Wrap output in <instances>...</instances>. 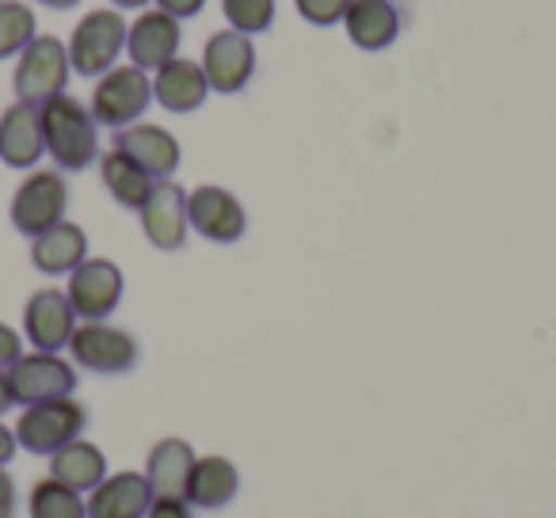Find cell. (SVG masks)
<instances>
[{
  "label": "cell",
  "mask_w": 556,
  "mask_h": 518,
  "mask_svg": "<svg viewBox=\"0 0 556 518\" xmlns=\"http://www.w3.org/2000/svg\"><path fill=\"white\" fill-rule=\"evenodd\" d=\"M42 118V141L47 153L54 156V164L62 172H85L100 161V138H96V118L73 96H54L39 108Z\"/></svg>",
  "instance_id": "6da1fadb"
},
{
  "label": "cell",
  "mask_w": 556,
  "mask_h": 518,
  "mask_svg": "<svg viewBox=\"0 0 556 518\" xmlns=\"http://www.w3.org/2000/svg\"><path fill=\"white\" fill-rule=\"evenodd\" d=\"M149 103H153V80H149V73L138 70V65H115L103 77H96L88 111H92V118L100 126L123 130V126H134L146 115Z\"/></svg>",
  "instance_id": "7a4b0ae2"
},
{
  "label": "cell",
  "mask_w": 556,
  "mask_h": 518,
  "mask_svg": "<svg viewBox=\"0 0 556 518\" xmlns=\"http://www.w3.org/2000/svg\"><path fill=\"white\" fill-rule=\"evenodd\" d=\"M126 20L118 9H92L70 35V65L80 77H103L115 70L118 54L126 47Z\"/></svg>",
  "instance_id": "3957f363"
},
{
  "label": "cell",
  "mask_w": 556,
  "mask_h": 518,
  "mask_svg": "<svg viewBox=\"0 0 556 518\" xmlns=\"http://www.w3.org/2000/svg\"><path fill=\"white\" fill-rule=\"evenodd\" d=\"M88 427V408L73 396H58V401L27 404L24 416L16 424V442L27 454H58L80 439Z\"/></svg>",
  "instance_id": "277c9868"
},
{
  "label": "cell",
  "mask_w": 556,
  "mask_h": 518,
  "mask_svg": "<svg viewBox=\"0 0 556 518\" xmlns=\"http://www.w3.org/2000/svg\"><path fill=\"white\" fill-rule=\"evenodd\" d=\"M70 73H73V65H70V50H65V42L58 39V35H35V39L20 50L12 85H16L20 100L42 108L47 100H54V96L65 92Z\"/></svg>",
  "instance_id": "5b68a950"
},
{
  "label": "cell",
  "mask_w": 556,
  "mask_h": 518,
  "mask_svg": "<svg viewBox=\"0 0 556 518\" xmlns=\"http://www.w3.org/2000/svg\"><path fill=\"white\" fill-rule=\"evenodd\" d=\"M70 355L77 366L100 374V378H118V374H130L141 358V343L134 332L108 320H85L77 325L70 340Z\"/></svg>",
  "instance_id": "8992f818"
},
{
  "label": "cell",
  "mask_w": 556,
  "mask_h": 518,
  "mask_svg": "<svg viewBox=\"0 0 556 518\" xmlns=\"http://www.w3.org/2000/svg\"><path fill=\"white\" fill-rule=\"evenodd\" d=\"M65 210H70V184H65V176L58 168H35L16 187V194H12L9 217L16 225V232L35 240L39 232L65 222Z\"/></svg>",
  "instance_id": "52a82bcc"
},
{
  "label": "cell",
  "mask_w": 556,
  "mask_h": 518,
  "mask_svg": "<svg viewBox=\"0 0 556 518\" xmlns=\"http://www.w3.org/2000/svg\"><path fill=\"white\" fill-rule=\"evenodd\" d=\"M187 225L210 244H237L248 232V210L229 187L202 184L187 194Z\"/></svg>",
  "instance_id": "ba28073f"
},
{
  "label": "cell",
  "mask_w": 556,
  "mask_h": 518,
  "mask_svg": "<svg viewBox=\"0 0 556 518\" xmlns=\"http://www.w3.org/2000/svg\"><path fill=\"white\" fill-rule=\"evenodd\" d=\"M12 396L16 404H42L58 401V396H73L77 389V370H73L65 358L50 355V351H31V355H20L9 366Z\"/></svg>",
  "instance_id": "9c48e42d"
},
{
  "label": "cell",
  "mask_w": 556,
  "mask_h": 518,
  "mask_svg": "<svg viewBox=\"0 0 556 518\" xmlns=\"http://www.w3.org/2000/svg\"><path fill=\"white\" fill-rule=\"evenodd\" d=\"M202 70H206L210 92L217 96H237L248 88L255 73V47L252 35H240L232 27L210 35L206 50H202Z\"/></svg>",
  "instance_id": "30bf717a"
},
{
  "label": "cell",
  "mask_w": 556,
  "mask_h": 518,
  "mask_svg": "<svg viewBox=\"0 0 556 518\" xmlns=\"http://www.w3.org/2000/svg\"><path fill=\"white\" fill-rule=\"evenodd\" d=\"M73 332H77V313H73V302L65 290H35L27 298L24 309V336L31 340L35 351H50L58 355L62 348H70Z\"/></svg>",
  "instance_id": "8fae6325"
},
{
  "label": "cell",
  "mask_w": 556,
  "mask_h": 518,
  "mask_svg": "<svg viewBox=\"0 0 556 518\" xmlns=\"http://www.w3.org/2000/svg\"><path fill=\"white\" fill-rule=\"evenodd\" d=\"M123 271L111 260H85L77 271L70 275V302L73 313L85 320H108L123 302Z\"/></svg>",
  "instance_id": "7c38bea8"
},
{
  "label": "cell",
  "mask_w": 556,
  "mask_h": 518,
  "mask_svg": "<svg viewBox=\"0 0 556 518\" xmlns=\"http://www.w3.org/2000/svg\"><path fill=\"white\" fill-rule=\"evenodd\" d=\"M141 214L146 240L161 252H179L187 244V191L176 179H156Z\"/></svg>",
  "instance_id": "4fadbf2b"
},
{
  "label": "cell",
  "mask_w": 556,
  "mask_h": 518,
  "mask_svg": "<svg viewBox=\"0 0 556 518\" xmlns=\"http://www.w3.org/2000/svg\"><path fill=\"white\" fill-rule=\"evenodd\" d=\"M179 42H184V31H179V20L168 16L161 9H146L126 31V50H130V65L138 70H164L172 58H179Z\"/></svg>",
  "instance_id": "5bb4252c"
},
{
  "label": "cell",
  "mask_w": 556,
  "mask_h": 518,
  "mask_svg": "<svg viewBox=\"0 0 556 518\" xmlns=\"http://www.w3.org/2000/svg\"><path fill=\"white\" fill-rule=\"evenodd\" d=\"M111 149L126 153L141 172H149L153 179H168L172 172L179 168V141L176 134H168L164 126L153 123H134L115 130V141Z\"/></svg>",
  "instance_id": "9a60e30c"
},
{
  "label": "cell",
  "mask_w": 556,
  "mask_h": 518,
  "mask_svg": "<svg viewBox=\"0 0 556 518\" xmlns=\"http://www.w3.org/2000/svg\"><path fill=\"white\" fill-rule=\"evenodd\" d=\"M42 153H47V141H42L39 108L24 100L4 108V115H0V161L9 168L31 172Z\"/></svg>",
  "instance_id": "2e32d148"
},
{
  "label": "cell",
  "mask_w": 556,
  "mask_h": 518,
  "mask_svg": "<svg viewBox=\"0 0 556 518\" xmlns=\"http://www.w3.org/2000/svg\"><path fill=\"white\" fill-rule=\"evenodd\" d=\"M85 507L88 518H146L153 507V488L146 472H115L88 492Z\"/></svg>",
  "instance_id": "e0dca14e"
},
{
  "label": "cell",
  "mask_w": 556,
  "mask_h": 518,
  "mask_svg": "<svg viewBox=\"0 0 556 518\" xmlns=\"http://www.w3.org/2000/svg\"><path fill=\"white\" fill-rule=\"evenodd\" d=\"M153 96L164 111H172V115H191V111H199L210 96V80H206L202 62H191V58H172L164 70H156Z\"/></svg>",
  "instance_id": "ac0fdd59"
},
{
  "label": "cell",
  "mask_w": 556,
  "mask_h": 518,
  "mask_svg": "<svg viewBox=\"0 0 556 518\" xmlns=\"http://www.w3.org/2000/svg\"><path fill=\"white\" fill-rule=\"evenodd\" d=\"M240 492V469L222 454L194 457L191 477H187V495L184 500L199 510H222L237 500Z\"/></svg>",
  "instance_id": "d6986e66"
},
{
  "label": "cell",
  "mask_w": 556,
  "mask_h": 518,
  "mask_svg": "<svg viewBox=\"0 0 556 518\" xmlns=\"http://www.w3.org/2000/svg\"><path fill=\"white\" fill-rule=\"evenodd\" d=\"M343 27H348V39L358 50L378 54V50L393 47L396 35H401V12H396L393 0H351Z\"/></svg>",
  "instance_id": "ffe728a7"
},
{
  "label": "cell",
  "mask_w": 556,
  "mask_h": 518,
  "mask_svg": "<svg viewBox=\"0 0 556 518\" xmlns=\"http://www.w3.org/2000/svg\"><path fill=\"white\" fill-rule=\"evenodd\" d=\"M88 260V232L73 222H58L54 229L31 240V264L42 275H73Z\"/></svg>",
  "instance_id": "44dd1931"
},
{
  "label": "cell",
  "mask_w": 556,
  "mask_h": 518,
  "mask_svg": "<svg viewBox=\"0 0 556 518\" xmlns=\"http://www.w3.org/2000/svg\"><path fill=\"white\" fill-rule=\"evenodd\" d=\"M194 465V450L187 439H161L153 450H149L146 462V480L153 488V495H168V500H184L187 495V477H191Z\"/></svg>",
  "instance_id": "7402d4cb"
},
{
  "label": "cell",
  "mask_w": 556,
  "mask_h": 518,
  "mask_svg": "<svg viewBox=\"0 0 556 518\" xmlns=\"http://www.w3.org/2000/svg\"><path fill=\"white\" fill-rule=\"evenodd\" d=\"M50 477L77 488V492H92V488L108 477V457H103V450L96 446V442L73 439L70 446L50 454Z\"/></svg>",
  "instance_id": "603a6c76"
},
{
  "label": "cell",
  "mask_w": 556,
  "mask_h": 518,
  "mask_svg": "<svg viewBox=\"0 0 556 518\" xmlns=\"http://www.w3.org/2000/svg\"><path fill=\"white\" fill-rule=\"evenodd\" d=\"M100 179H103V187L111 191V199H115L118 206H126V210L146 206L149 191H153V184H156L149 172H141L138 164H134L126 153H118V149L100 153Z\"/></svg>",
  "instance_id": "cb8c5ba5"
},
{
  "label": "cell",
  "mask_w": 556,
  "mask_h": 518,
  "mask_svg": "<svg viewBox=\"0 0 556 518\" xmlns=\"http://www.w3.org/2000/svg\"><path fill=\"white\" fill-rule=\"evenodd\" d=\"M27 515L31 518H88V507L77 488L62 484V480H54V477H42V480H35L31 495H27Z\"/></svg>",
  "instance_id": "d4e9b609"
},
{
  "label": "cell",
  "mask_w": 556,
  "mask_h": 518,
  "mask_svg": "<svg viewBox=\"0 0 556 518\" xmlns=\"http://www.w3.org/2000/svg\"><path fill=\"white\" fill-rule=\"evenodd\" d=\"M39 35L35 24V12L20 0H0V62L27 47V42Z\"/></svg>",
  "instance_id": "484cf974"
},
{
  "label": "cell",
  "mask_w": 556,
  "mask_h": 518,
  "mask_svg": "<svg viewBox=\"0 0 556 518\" xmlns=\"http://www.w3.org/2000/svg\"><path fill=\"white\" fill-rule=\"evenodd\" d=\"M222 12L240 35H263L275 24V0H222Z\"/></svg>",
  "instance_id": "4316f807"
},
{
  "label": "cell",
  "mask_w": 556,
  "mask_h": 518,
  "mask_svg": "<svg viewBox=\"0 0 556 518\" xmlns=\"http://www.w3.org/2000/svg\"><path fill=\"white\" fill-rule=\"evenodd\" d=\"M298 4V16L305 20V24L313 27H332L340 24L343 16H348L351 0H294Z\"/></svg>",
  "instance_id": "83f0119b"
},
{
  "label": "cell",
  "mask_w": 556,
  "mask_h": 518,
  "mask_svg": "<svg viewBox=\"0 0 556 518\" xmlns=\"http://www.w3.org/2000/svg\"><path fill=\"white\" fill-rule=\"evenodd\" d=\"M146 518H194L191 503L187 500H168V495H153V507H149Z\"/></svg>",
  "instance_id": "f1b7e54d"
},
{
  "label": "cell",
  "mask_w": 556,
  "mask_h": 518,
  "mask_svg": "<svg viewBox=\"0 0 556 518\" xmlns=\"http://www.w3.org/2000/svg\"><path fill=\"white\" fill-rule=\"evenodd\" d=\"M20 355H24V340H20V332L9 325H0V370H9Z\"/></svg>",
  "instance_id": "f546056e"
},
{
  "label": "cell",
  "mask_w": 556,
  "mask_h": 518,
  "mask_svg": "<svg viewBox=\"0 0 556 518\" xmlns=\"http://www.w3.org/2000/svg\"><path fill=\"white\" fill-rule=\"evenodd\" d=\"M16 503H20L16 480H12L9 469L0 465V518H16Z\"/></svg>",
  "instance_id": "4dcf8cb0"
},
{
  "label": "cell",
  "mask_w": 556,
  "mask_h": 518,
  "mask_svg": "<svg viewBox=\"0 0 556 518\" xmlns=\"http://www.w3.org/2000/svg\"><path fill=\"white\" fill-rule=\"evenodd\" d=\"M202 4H206V0H156V9L168 12V16H176V20H191V16H199Z\"/></svg>",
  "instance_id": "1f68e13d"
},
{
  "label": "cell",
  "mask_w": 556,
  "mask_h": 518,
  "mask_svg": "<svg viewBox=\"0 0 556 518\" xmlns=\"http://www.w3.org/2000/svg\"><path fill=\"white\" fill-rule=\"evenodd\" d=\"M20 442H16V431H9V427L0 424V465H9L12 457H16Z\"/></svg>",
  "instance_id": "d6a6232c"
},
{
  "label": "cell",
  "mask_w": 556,
  "mask_h": 518,
  "mask_svg": "<svg viewBox=\"0 0 556 518\" xmlns=\"http://www.w3.org/2000/svg\"><path fill=\"white\" fill-rule=\"evenodd\" d=\"M16 404V396H12V381H9V370H0V416Z\"/></svg>",
  "instance_id": "836d02e7"
},
{
  "label": "cell",
  "mask_w": 556,
  "mask_h": 518,
  "mask_svg": "<svg viewBox=\"0 0 556 518\" xmlns=\"http://www.w3.org/2000/svg\"><path fill=\"white\" fill-rule=\"evenodd\" d=\"M115 9H146V4H153V0H111Z\"/></svg>",
  "instance_id": "e575fe53"
},
{
  "label": "cell",
  "mask_w": 556,
  "mask_h": 518,
  "mask_svg": "<svg viewBox=\"0 0 556 518\" xmlns=\"http://www.w3.org/2000/svg\"><path fill=\"white\" fill-rule=\"evenodd\" d=\"M35 4H47V9H73L80 0H35Z\"/></svg>",
  "instance_id": "d590c367"
}]
</instances>
